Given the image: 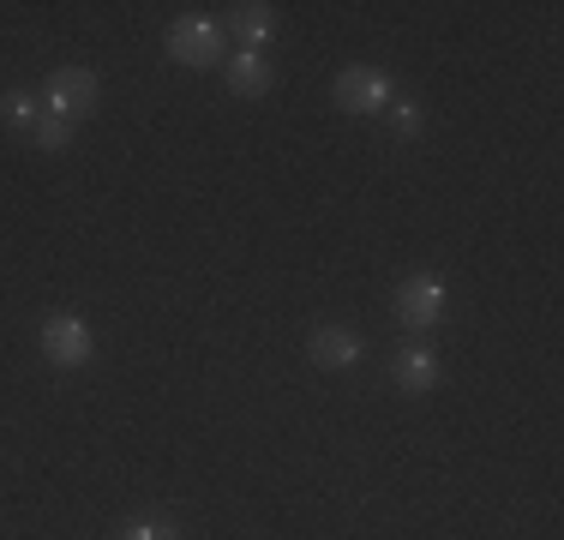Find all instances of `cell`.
<instances>
[{
    "label": "cell",
    "mask_w": 564,
    "mask_h": 540,
    "mask_svg": "<svg viewBox=\"0 0 564 540\" xmlns=\"http://www.w3.org/2000/svg\"><path fill=\"white\" fill-rule=\"evenodd\" d=\"M384 115H391V132H397V139H421L426 115H421V102H414V97H391V108H384Z\"/></svg>",
    "instance_id": "8fae6325"
},
{
    "label": "cell",
    "mask_w": 564,
    "mask_h": 540,
    "mask_svg": "<svg viewBox=\"0 0 564 540\" xmlns=\"http://www.w3.org/2000/svg\"><path fill=\"white\" fill-rule=\"evenodd\" d=\"M391 378H397V390H409V397H426V390L438 385V355L426 343H402L397 360H391Z\"/></svg>",
    "instance_id": "8992f818"
},
{
    "label": "cell",
    "mask_w": 564,
    "mask_h": 540,
    "mask_svg": "<svg viewBox=\"0 0 564 540\" xmlns=\"http://www.w3.org/2000/svg\"><path fill=\"white\" fill-rule=\"evenodd\" d=\"M391 97H397V85L384 73H372V66H348L337 78V108H348V115H384Z\"/></svg>",
    "instance_id": "277c9868"
},
{
    "label": "cell",
    "mask_w": 564,
    "mask_h": 540,
    "mask_svg": "<svg viewBox=\"0 0 564 540\" xmlns=\"http://www.w3.org/2000/svg\"><path fill=\"white\" fill-rule=\"evenodd\" d=\"M97 97H102V85H97V73H85V66H61V73H48V85H43V108L48 115H66V120L90 115Z\"/></svg>",
    "instance_id": "6da1fadb"
},
{
    "label": "cell",
    "mask_w": 564,
    "mask_h": 540,
    "mask_svg": "<svg viewBox=\"0 0 564 540\" xmlns=\"http://www.w3.org/2000/svg\"><path fill=\"white\" fill-rule=\"evenodd\" d=\"M0 120H7L12 132H36V120H43V97H36V90H7V97H0Z\"/></svg>",
    "instance_id": "30bf717a"
},
{
    "label": "cell",
    "mask_w": 564,
    "mask_h": 540,
    "mask_svg": "<svg viewBox=\"0 0 564 540\" xmlns=\"http://www.w3.org/2000/svg\"><path fill=\"white\" fill-rule=\"evenodd\" d=\"M31 139L43 144V151H66V144H73V120H66V115H48V108H43V120H36Z\"/></svg>",
    "instance_id": "7c38bea8"
},
{
    "label": "cell",
    "mask_w": 564,
    "mask_h": 540,
    "mask_svg": "<svg viewBox=\"0 0 564 540\" xmlns=\"http://www.w3.org/2000/svg\"><path fill=\"white\" fill-rule=\"evenodd\" d=\"M235 36H240V48H247V54H259L276 36V7H264V0L235 7Z\"/></svg>",
    "instance_id": "9c48e42d"
},
{
    "label": "cell",
    "mask_w": 564,
    "mask_h": 540,
    "mask_svg": "<svg viewBox=\"0 0 564 540\" xmlns=\"http://www.w3.org/2000/svg\"><path fill=\"white\" fill-rule=\"evenodd\" d=\"M306 355H313V367H355V360H360V336L343 331V324H325V331H313Z\"/></svg>",
    "instance_id": "52a82bcc"
},
{
    "label": "cell",
    "mask_w": 564,
    "mask_h": 540,
    "mask_svg": "<svg viewBox=\"0 0 564 540\" xmlns=\"http://www.w3.org/2000/svg\"><path fill=\"white\" fill-rule=\"evenodd\" d=\"M43 355H48V367H85V360L97 355V336H90L85 318L55 313L43 324Z\"/></svg>",
    "instance_id": "3957f363"
},
{
    "label": "cell",
    "mask_w": 564,
    "mask_h": 540,
    "mask_svg": "<svg viewBox=\"0 0 564 540\" xmlns=\"http://www.w3.org/2000/svg\"><path fill=\"white\" fill-rule=\"evenodd\" d=\"M397 318L409 324V331H433V324L445 318V282L438 277H409L397 289Z\"/></svg>",
    "instance_id": "5b68a950"
},
{
    "label": "cell",
    "mask_w": 564,
    "mask_h": 540,
    "mask_svg": "<svg viewBox=\"0 0 564 540\" xmlns=\"http://www.w3.org/2000/svg\"><path fill=\"white\" fill-rule=\"evenodd\" d=\"M120 540H186V534L169 529V522H132V529H120Z\"/></svg>",
    "instance_id": "4fadbf2b"
},
{
    "label": "cell",
    "mask_w": 564,
    "mask_h": 540,
    "mask_svg": "<svg viewBox=\"0 0 564 540\" xmlns=\"http://www.w3.org/2000/svg\"><path fill=\"white\" fill-rule=\"evenodd\" d=\"M223 73H228V90H235V97H264V90H271V61H264V54H228L223 61Z\"/></svg>",
    "instance_id": "ba28073f"
},
{
    "label": "cell",
    "mask_w": 564,
    "mask_h": 540,
    "mask_svg": "<svg viewBox=\"0 0 564 540\" xmlns=\"http://www.w3.org/2000/svg\"><path fill=\"white\" fill-rule=\"evenodd\" d=\"M169 61H181V66H217L223 61V31L210 19H174L169 24Z\"/></svg>",
    "instance_id": "7a4b0ae2"
}]
</instances>
